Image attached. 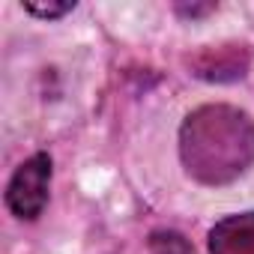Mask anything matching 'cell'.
I'll list each match as a JSON object with an SVG mask.
<instances>
[{"instance_id":"1","label":"cell","mask_w":254,"mask_h":254,"mask_svg":"<svg viewBox=\"0 0 254 254\" xmlns=\"http://www.w3.org/2000/svg\"><path fill=\"white\" fill-rule=\"evenodd\" d=\"M180 162L203 186H227L254 168V120L233 105H200L180 126Z\"/></svg>"},{"instance_id":"2","label":"cell","mask_w":254,"mask_h":254,"mask_svg":"<svg viewBox=\"0 0 254 254\" xmlns=\"http://www.w3.org/2000/svg\"><path fill=\"white\" fill-rule=\"evenodd\" d=\"M48 189H51V156L36 153L18 165V171L6 186L9 212L21 221H36L48 203Z\"/></svg>"},{"instance_id":"3","label":"cell","mask_w":254,"mask_h":254,"mask_svg":"<svg viewBox=\"0 0 254 254\" xmlns=\"http://www.w3.org/2000/svg\"><path fill=\"white\" fill-rule=\"evenodd\" d=\"M206 245L209 254H254V209L215 221Z\"/></svg>"},{"instance_id":"4","label":"cell","mask_w":254,"mask_h":254,"mask_svg":"<svg viewBox=\"0 0 254 254\" xmlns=\"http://www.w3.org/2000/svg\"><path fill=\"white\" fill-rule=\"evenodd\" d=\"M194 75L200 78H209V81H224V69L230 72V78H242L245 72V60H239V51L236 48H218V57L212 51H203L200 60H194Z\"/></svg>"},{"instance_id":"5","label":"cell","mask_w":254,"mask_h":254,"mask_svg":"<svg viewBox=\"0 0 254 254\" xmlns=\"http://www.w3.org/2000/svg\"><path fill=\"white\" fill-rule=\"evenodd\" d=\"M150 251L153 254H191V242L177 230H153Z\"/></svg>"},{"instance_id":"6","label":"cell","mask_w":254,"mask_h":254,"mask_svg":"<svg viewBox=\"0 0 254 254\" xmlns=\"http://www.w3.org/2000/svg\"><path fill=\"white\" fill-rule=\"evenodd\" d=\"M24 9L36 18H63L66 12L75 9V0H63V3H24Z\"/></svg>"},{"instance_id":"7","label":"cell","mask_w":254,"mask_h":254,"mask_svg":"<svg viewBox=\"0 0 254 254\" xmlns=\"http://www.w3.org/2000/svg\"><path fill=\"white\" fill-rule=\"evenodd\" d=\"M212 9H215L212 3H206V6H177V12L191 15V18H194V15H203V12H212Z\"/></svg>"}]
</instances>
